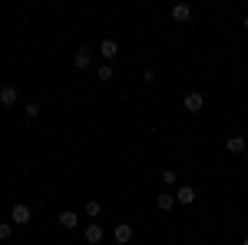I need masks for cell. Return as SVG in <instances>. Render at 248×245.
Masks as SVG:
<instances>
[{"label":"cell","instance_id":"cell-17","mask_svg":"<svg viewBox=\"0 0 248 245\" xmlns=\"http://www.w3.org/2000/svg\"><path fill=\"white\" fill-rule=\"evenodd\" d=\"M162 182H166V186H175V172L166 169V172H162Z\"/></svg>","mask_w":248,"mask_h":245},{"label":"cell","instance_id":"cell-15","mask_svg":"<svg viewBox=\"0 0 248 245\" xmlns=\"http://www.w3.org/2000/svg\"><path fill=\"white\" fill-rule=\"evenodd\" d=\"M23 113H27V119H37V116H40V103H30Z\"/></svg>","mask_w":248,"mask_h":245},{"label":"cell","instance_id":"cell-18","mask_svg":"<svg viewBox=\"0 0 248 245\" xmlns=\"http://www.w3.org/2000/svg\"><path fill=\"white\" fill-rule=\"evenodd\" d=\"M245 30H248V14H245Z\"/></svg>","mask_w":248,"mask_h":245},{"label":"cell","instance_id":"cell-5","mask_svg":"<svg viewBox=\"0 0 248 245\" xmlns=\"http://www.w3.org/2000/svg\"><path fill=\"white\" fill-rule=\"evenodd\" d=\"M90 60H93V53H90L86 47H79L77 53H73V66H77V70H90Z\"/></svg>","mask_w":248,"mask_h":245},{"label":"cell","instance_id":"cell-10","mask_svg":"<svg viewBox=\"0 0 248 245\" xmlns=\"http://www.w3.org/2000/svg\"><path fill=\"white\" fill-rule=\"evenodd\" d=\"M155 206L162 209V212H172V206H175V196H169V192H159V196H155Z\"/></svg>","mask_w":248,"mask_h":245},{"label":"cell","instance_id":"cell-2","mask_svg":"<svg viewBox=\"0 0 248 245\" xmlns=\"http://www.w3.org/2000/svg\"><path fill=\"white\" fill-rule=\"evenodd\" d=\"M113 239H116V245H129L133 242V226H129V222H119L116 232H113Z\"/></svg>","mask_w":248,"mask_h":245},{"label":"cell","instance_id":"cell-13","mask_svg":"<svg viewBox=\"0 0 248 245\" xmlns=\"http://www.w3.org/2000/svg\"><path fill=\"white\" fill-rule=\"evenodd\" d=\"M96 76H99V83H109V80H113V66H109V63H103V66L96 70Z\"/></svg>","mask_w":248,"mask_h":245},{"label":"cell","instance_id":"cell-14","mask_svg":"<svg viewBox=\"0 0 248 245\" xmlns=\"http://www.w3.org/2000/svg\"><path fill=\"white\" fill-rule=\"evenodd\" d=\"M86 215H90V219L103 215V206H99V202H86Z\"/></svg>","mask_w":248,"mask_h":245},{"label":"cell","instance_id":"cell-8","mask_svg":"<svg viewBox=\"0 0 248 245\" xmlns=\"http://www.w3.org/2000/svg\"><path fill=\"white\" fill-rule=\"evenodd\" d=\"M175 202H182V206H192V202H195V189H192V186H182L179 192H175Z\"/></svg>","mask_w":248,"mask_h":245},{"label":"cell","instance_id":"cell-4","mask_svg":"<svg viewBox=\"0 0 248 245\" xmlns=\"http://www.w3.org/2000/svg\"><path fill=\"white\" fill-rule=\"evenodd\" d=\"M116 53H119V43H116L113 37H106L103 43H99V57L103 60H116Z\"/></svg>","mask_w":248,"mask_h":245},{"label":"cell","instance_id":"cell-19","mask_svg":"<svg viewBox=\"0 0 248 245\" xmlns=\"http://www.w3.org/2000/svg\"><path fill=\"white\" fill-rule=\"evenodd\" d=\"M242 245H248V239H245V242H242Z\"/></svg>","mask_w":248,"mask_h":245},{"label":"cell","instance_id":"cell-7","mask_svg":"<svg viewBox=\"0 0 248 245\" xmlns=\"http://www.w3.org/2000/svg\"><path fill=\"white\" fill-rule=\"evenodd\" d=\"M60 226L66 229V232H73V229L79 226V215L77 212H60Z\"/></svg>","mask_w":248,"mask_h":245},{"label":"cell","instance_id":"cell-12","mask_svg":"<svg viewBox=\"0 0 248 245\" xmlns=\"http://www.w3.org/2000/svg\"><path fill=\"white\" fill-rule=\"evenodd\" d=\"M86 242H90V245H96V242H103V229L96 226V222H93V226H90V229H86Z\"/></svg>","mask_w":248,"mask_h":245},{"label":"cell","instance_id":"cell-11","mask_svg":"<svg viewBox=\"0 0 248 245\" xmlns=\"http://www.w3.org/2000/svg\"><path fill=\"white\" fill-rule=\"evenodd\" d=\"M225 149H229L232 156H238V152H245V139H242V136H229V143H225Z\"/></svg>","mask_w":248,"mask_h":245},{"label":"cell","instance_id":"cell-3","mask_svg":"<svg viewBox=\"0 0 248 245\" xmlns=\"http://www.w3.org/2000/svg\"><path fill=\"white\" fill-rule=\"evenodd\" d=\"M182 106H186L189 113H199V110L205 106V96H202V93H186V99H182Z\"/></svg>","mask_w":248,"mask_h":245},{"label":"cell","instance_id":"cell-9","mask_svg":"<svg viewBox=\"0 0 248 245\" xmlns=\"http://www.w3.org/2000/svg\"><path fill=\"white\" fill-rule=\"evenodd\" d=\"M17 103V90L14 86H0V106H14Z\"/></svg>","mask_w":248,"mask_h":245},{"label":"cell","instance_id":"cell-1","mask_svg":"<svg viewBox=\"0 0 248 245\" xmlns=\"http://www.w3.org/2000/svg\"><path fill=\"white\" fill-rule=\"evenodd\" d=\"M10 219H14L17 226H27V222L33 219V212H30V206H23V202H17V206L10 209Z\"/></svg>","mask_w":248,"mask_h":245},{"label":"cell","instance_id":"cell-16","mask_svg":"<svg viewBox=\"0 0 248 245\" xmlns=\"http://www.w3.org/2000/svg\"><path fill=\"white\" fill-rule=\"evenodd\" d=\"M10 239V222H0V242H7Z\"/></svg>","mask_w":248,"mask_h":245},{"label":"cell","instance_id":"cell-6","mask_svg":"<svg viewBox=\"0 0 248 245\" xmlns=\"http://www.w3.org/2000/svg\"><path fill=\"white\" fill-rule=\"evenodd\" d=\"M189 17H192V7H189V3H175V7H172V20H175V23H186Z\"/></svg>","mask_w":248,"mask_h":245}]
</instances>
